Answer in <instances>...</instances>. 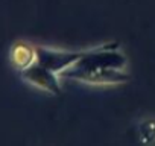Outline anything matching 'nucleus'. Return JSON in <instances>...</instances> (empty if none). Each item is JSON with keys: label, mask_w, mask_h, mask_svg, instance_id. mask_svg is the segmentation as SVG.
I'll use <instances>...</instances> for the list:
<instances>
[{"label": "nucleus", "mask_w": 155, "mask_h": 146, "mask_svg": "<svg viewBox=\"0 0 155 146\" xmlns=\"http://www.w3.org/2000/svg\"><path fill=\"white\" fill-rule=\"evenodd\" d=\"M37 61H38L37 46H34L28 41L18 40L9 47V62L18 73L26 70Z\"/></svg>", "instance_id": "nucleus-4"}, {"label": "nucleus", "mask_w": 155, "mask_h": 146, "mask_svg": "<svg viewBox=\"0 0 155 146\" xmlns=\"http://www.w3.org/2000/svg\"><path fill=\"white\" fill-rule=\"evenodd\" d=\"M37 52H38L37 62L58 73V75H61L64 70L71 67L76 61H79L84 56V50H68L50 46H37Z\"/></svg>", "instance_id": "nucleus-2"}, {"label": "nucleus", "mask_w": 155, "mask_h": 146, "mask_svg": "<svg viewBox=\"0 0 155 146\" xmlns=\"http://www.w3.org/2000/svg\"><path fill=\"white\" fill-rule=\"evenodd\" d=\"M59 78L61 76L58 73L46 68L40 62H35L31 67H28L26 70L20 71V79L25 84H28L29 87H34L37 90L50 93V95H59L61 93Z\"/></svg>", "instance_id": "nucleus-3"}, {"label": "nucleus", "mask_w": 155, "mask_h": 146, "mask_svg": "<svg viewBox=\"0 0 155 146\" xmlns=\"http://www.w3.org/2000/svg\"><path fill=\"white\" fill-rule=\"evenodd\" d=\"M137 132L141 143L144 144L155 143V117H143L137 123Z\"/></svg>", "instance_id": "nucleus-5"}, {"label": "nucleus", "mask_w": 155, "mask_h": 146, "mask_svg": "<svg viewBox=\"0 0 155 146\" xmlns=\"http://www.w3.org/2000/svg\"><path fill=\"white\" fill-rule=\"evenodd\" d=\"M59 76L88 85H120L129 81V76L123 70L104 67H81L74 64L64 70Z\"/></svg>", "instance_id": "nucleus-1"}]
</instances>
